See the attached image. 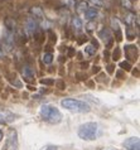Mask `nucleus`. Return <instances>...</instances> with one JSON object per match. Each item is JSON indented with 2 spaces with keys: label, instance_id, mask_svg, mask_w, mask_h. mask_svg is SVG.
<instances>
[{
  "label": "nucleus",
  "instance_id": "obj_1",
  "mask_svg": "<svg viewBox=\"0 0 140 150\" xmlns=\"http://www.w3.org/2000/svg\"><path fill=\"white\" fill-rule=\"evenodd\" d=\"M39 115H40V117H42V120L48 121L51 124H57L62 119V115H61L58 109H56V107H53V106H49V105L42 106V109L39 111Z\"/></svg>",
  "mask_w": 140,
  "mask_h": 150
},
{
  "label": "nucleus",
  "instance_id": "obj_2",
  "mask_svg": "<svg viewBox=\"0 0 140 150\" xmlns=\"http://www.w3.org/2000/svg\"><path fill=\"white\" fill-rule=\"evenodd\" d=\"M64 109H67L69 111H75V112H88L90 111V106L87 103L80 101V100H75V98H64L61 102Z\"/></svg>",
  "mask_w": 140,
  "mask_h": 150
},
{
  "label": "nucleus",
  "instance_id": "obj_3",
  "mask_svg": "<svg viewBox=\"0 0 140 150\" xmlns=\"http://www.w3.org/2000/svg\"><path fill=\"white\" fill-rule=\"evenodd\" d=\"M97 135V124L86 122L78 129V136L83 140H93Z\"/></svg>",
  "mask_w": 140,
  "mask_h": 150
},
{
  "label": "nucleus",
  "instance_id": "obj_4",
  "mask_svg": "<svg viewBox=\"0 0 140 150\" xmlns=\"http://www.w3.org/2000/svg\"><path fill=\"white\" fill-rule=\"evenodd\" d=\"M5 150H18V139H16V131L10 130L8 134Z\"/></svg>",
  "mask_w": 140,
  "mask_h": 150
},
{
  "label": "nucleus",
  "instance_id": "obj_5",
  "mask_svg": "<svg viewBox=\"0 0 140 150\" xmlns=\"http://www.w3.org/2000/svg\"><path fill=\"white\" fill-rule=\"evenodd\" d=\"M139 139L138 137H130V139H126L124 141V146L127 150H139Z\"/></svg>",
  "mask_w": 140,
  "mask_h": 150
},
{
  "label": "nucleus",
  "instance_id": "obj_6",
  "mask_svg": "<svg viewBox=\"0 0 140 150\" xmlns=\"http://www.w3.org/2000/svg\"><path fill=\"white\" fill-rule=\"evenodd\" d=\"M14 120V115L9 111H3L0 112V121L1 122H10Z\"/></svg>",
  "mask_w": 140,
  "mask_h": 150
},
{
  "label": "nucleus",
  "instance_id": "obj_7",
  "mask_svg": "<svg viewBox=\"0 0 140 150\" xmlns=\"http://www.w3.org/2000/svg\"><path fill=\"white\" fill-rule=\"evenodd\" d=\"M23 74H24V78H25V80H28V81H30V80H33V78H34L33 71H32V68L29 67V66H25V67H24Z\"/></svg>",
  "mask_w": 140,
  "mask_h": 150
},
{
  "label": "nucleus",
  "instance_id": "obj_8",
  "mask_svg": "<svg viewBox=\"0 0 140 150\" xmlns=\"http://www.w3.org/2000/svg\"><path fill=\"white\" fill-rule=\"evenodd\" d=\"M85 14H86V16H87L88 19H92V18H95V16L97 15V11H96V9H95V8H92V9L86 10Z\"/></svg>",
  "mask_w": 140,
  "mask_h": 150
},
{
  "label": "nucleus",
  "instance_id": "obj_9",
  "mask_svg": "<svg viewBox=\"0 0 140 150\" xmlns=\"http://www.w3.org/2000/svg\"><path fill=\"white\" fill-rule=\"evenodd\" d=\"M52 58H53V56L51 54V53H46V54L43 56V62L49 64V63H52Z\"/></svg>",
  "mask_w": 140,
  "mask_h": 150
},
{
  "label": "nucleus",
  "instance_id": "obj_10",
  "mask_svg": "<svg viewBox=\"0 0 140 150\" xmlns=\"http://www.w3.org/2000/svg\"><path fill=\"white\" fill-rule=\"evenodd\" d=\"M85 51L87 52L88 54H93V53H95V48L92 47V45H88V47H86V48H85Z\"/></svg>",
  "mask_w": 140,
  "mask_h": 150
},
{
  "label": "nucleus",
  "instance_id": "obj_11",
  "mask_svg": "<svg viewBox=\"0 0 140 150\" xmlns=\"http://www.w3.org/2000/svg\"><path fill=\"white\" fill-rule=\"evenodd\" d=\"M120 66H121V67L124 68V69H126V71H129V69L131 68V66L129 64V62H122V63H121Z\"/></svg>",
  "mask_w": 140,
  "mask_h": 150
},
{
  "label": "nucleus",
  "instance_id": "obj_12",
  "mask_svg": "<svg viewBox=\"0 0 140 150\" xmlns=\"http://www.w3.org/2000/svg\"><path fill=\"white\" fill-rule=\"evenodd\" d=\"M117 58H119V49L116 48V53L114 52V59H117Z\"/></svg>",
  "mask_w": 140,
  "mask_h": 150
},
{
  "label": "nucleus",
  "instance_id": "obj_13",
  "mask_svg": "<svg viewBox=\"0 0 140 150\" xmlns=\"http://www.w3.org/2000/svg\"><path fill=\"white\" fill-rule=\"evenodd\" d=\"M43 150H57L56 146H47V148H44Z\"/></svg>",
  "mask_w": 140,
  "mask_h": 150
},
{
  "label": "nucleus",
  "instance_id": "obj_14",
  "mask_svg": "<svg viewBox=\"0 0 140 150\" xmlns=\"http://www.w3.org/2000/svg\"><path fill=\"white\" fill-rule=\"evenodd\" d=\"M42 83H47V85H49V83H53V81H48V80H42Z\"/></svg>",
  "mask_w": 140,
  "mask_h": 150
},
{
  "label": "nucleus",
  "instance_id": "obj_15",
  "mask_svg": "<svg viewBox=\"0 0 140 150\" xmlns=\"http://www.w3.org/2000/svg\"><path fill=\"white\" fill-rule=\"evenodd\" d=\"M1 139H3V132L0 131V140H1Z\"/></svg>",
  "mask_w": 140,
  "mask_h": 150
}]
</instances>
